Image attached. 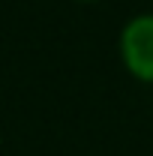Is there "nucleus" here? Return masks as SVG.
Listing matches in <instances>:
<instances>
[{
  "label": "nucleus",
  "mask_w": 153,
  "mask_h": 156,
  "mask_svg": "<svg viewBox=\"0 0 153 156\" xmlns=\"http://www.w3.org/2000/svg\"><path fill=\"white\" fill-rule=\"evenodd\" d=\"M126 69L141 81H153V15H135L120 33Z\"/></svg>",
  "instance_id": "obj_1"
}]
</instances>
